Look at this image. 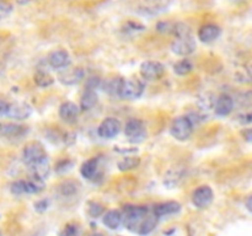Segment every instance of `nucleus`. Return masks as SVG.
Instances as JSON below:
<instances>
[{"mask_svg":"<svg viewBox=\"0 0 252 236\" xmlns=\"http://www.w3.org/2000/svg\"><path fill=\"white\" fill-rule=\"evenodd\" d=\"M48 202L47 201H41V202H38V203H36V209L37 210H39V211H43V210H46L47 208H48Z\"/></svg>","mask_w":252,"mask_h":236,"instance_id":"f704fd0d","label":"nucleus"},{"mask_svg":"<svg viewBox=\"0 0 252 236\" xmlns=\"http://www.w3.org/2000/svg\"><path fill=\"white\" fill-rule=\"evenodd\" d=\"M243 137L246 142L252 143V128H248V129L243 130Z\"/></svg>","mask_w":252,"mask_h":236,"instance_id":"72a5a7b5","label":"nucleus"},{"mask_svg":"<svg viewBox=\"0 0 252 236\" xmlns=\"http://www.w3.org/2000/svg\"><path fill=\"white\" fill-rule=\"evenodd\" d=\"M97 103V93L95 90H86L81 96L80 108L83 111H89Z\"/></svg>","mask_w":252,"mask_h":236,"instance_id":"aec40b11","label":"nucleus"},{"mask_svg":"<svg viewBox=\"0 0 252 236\" xmlns=\"http://www.w3.org/2000/svg\"><path fill=\"white\" fill-rule=\"evenodd\" d=\"M32 115V107L26 102H14L9 103L7 117L16 120L27 119Z\"/></svg>","mask_w":252,"mask_h":236,"instance_id":"9d476101","label":"nucleus"},{"mask_svg":"<svg viewBox=\"0 0 252 236\" xmlns=\"http://www.w3.org/2000/svg\"><path fill=\"white\" fill-rule=\"evenodd\" d=\"M214 192L209 186H199L192 194V203L199 209L207 208L213 202Z\"/></svg>","mask_w":252,"mask_h":236,"instance_id":"6e6552de","label":"nucleus"},{"mask_svg":"<svg viewBox=\"0 0 252 236\" xmlns=\"http://www.w3.org/2000/svg\"><path fill=\"white\" fill-rule=\"evenodd\" d=\"M165 73V66L159 61L148 60L140 65V74L144 79L149 81L159 80Z\"/></svg>","mask_w":252,"mask_h":236,"instance_id":"0eeeda50","label":"nucleus"},{"mask_svg":"<svg viewBox=\"0 0 252 236\" xmlns=\"http://www.w3.org/2000/svg\"><path fill=\"white\" fill-rule=\"evenodd\" d=\"M120 120L113 117H108L106 119H103L97 128L98 135L101 138H105V139H112V138H115L120 133Z\"/></svg>","mask_w":252,"mask_h":236,"instance_id":"1a4fd4ad","label":"nucleus"},{"mask_svg":"<svg viewBox=\"0 0 252 236\" xmlns=\"http://www.w3.org/2000/svg\"><path fill=\"white\" fill-rule=\"evenodd\" d=\"M241 123H245V124H248V123H252V112L241 116Z\"/></svg>","mask_w":252,"mask_h":236,"instance_id":"c9c22d12","label":"nucleus"},{"mask_svg":"<svg viewBox=\"0 0 252 236\" xmlns=\"http://www.w3.org/2000/svg\"><path fill=\"white\" fill-rule=\"evenodd\" d=\"M172 34H175V41L172 42L171 49L175 54L186 57L193 53L196 49V42H194L191 30L187 25L175 24Z\"/></svg>","mask_w":252,"mask_h":236,"instance_id":"f03ea898","label":"nucleus"},{"mask_svg":"<svg viewBox=\"0 0 252 236\" xmlns=\"http://www.w3.org/2000/svg\"><path fill=\"white\" fill-rule=\"evenodd\" d=\"M79 115V107L74 102H70V101H66V102H63L59 107V116L65 122H74L76 119Z\"/></svg>","mask_w":252,"mask_h":236,"instance_id":"f3484780","label":"nucleus"},{"mask_svg":"<svg viewBox=\"0 0 252 236\" xmlns=\"http://www.w3.org/2000/svg\"><path fill=\"white\" fill-rule=\"evenodd\" d=\"M103 213V206H101L100 203H96V202H93L89 206V214H90L93 218H97L101 214Z\"/></svg>","mask_w":252,"mask_h":236,"instance_id":"bb28decb","label":"nucleus"},{"mask_svg":"<svg viewBox=\"0 0 252 236\" xmlns=\"http://www.w3.org/2000/svg\"><path fill=\"white\" fill-rule=\"evenodd\" d=\"M84 75H85V73L81 68L66 69L65 71L59 74V81L64 85H75L83 80Z\"/></svg>","mask_w":252,"mask_h":236,"instance_id":"4468645a","label":"nucleus"},{"mask_svg":"<svg viewBox=\"0 0 252 236\" xmlns=\"http://www.w3.org/2000/svg\"><path fill=\"white\" fill-rule=\"evenodd\" d=\"M234 110V100L231 96L226 95H220L217 101L214 102V112L219 117H226V116L230 115Z\"/></svg>","mask_w":252,"mask_h":236,"instance_id":"9b49d317","label":"nucleus"},{"mask_svg":"<svg viewBox=\"0 0 252 236\" xmlns=\"http://www.w3.org/2000/svg\"><path fill=\"white\" fill-rule=\"evenodd\" d=\"M192 133H193V122H192L191 118L181 116L172 122L171 134L175 139L185 142L191 137Z\"/></svg>","mask_w":252,"mask_h":236,"instance_id":"20e7f679","label":"nucleus"},{"mask_svg":"<svg viewBox=\"0 0 252 236\" xmlns=\"http://www.w3.org/2000/svg\"><path fill=\"white\" fill-rule=\"evenodd\" d=\"M0 236H1V235H0Z\"/></svg>","mask_w":252,"mask_h":236,"instance_id":"4c0bfd02","label":"nucleus"},{"mask_svg":"<svg viewBox=\"0 0 252 236\" xmlns=\"http://www.w3.org/2000/svg\"><path fill=\"white\" fill-rule=\"evenodd\" d=\"M145 27L143 26V25L140 24H135V22H128L127 25H126V30L125 31L127 32H132V33H138V32H142L144 31Z\"/></svg>","mask_w":252,"mask_h":236,"instance_id":"c85d7f7f","label":"nucleus"},{"mask_svg":"<svg viewBox=\"0 0 252 236\" xmlns=\"http://www.w3.org/2000/svg\"><path fill=\"white\" fill-rule=\"evenodd\" d=\"M27 128L15 123H4L0 124V135L5 138H20L27 133Z\"/></svg>","mask_w":252,"mask_h":236,"instance_id":"dca6fc26","label":"nucleus"},{"mask_svg":"<svg viewBox=\"0 0 252 236\" xmlns=\"http://www.w3.org/2000/svg\"><path fill=\"white\" fill-rule=\"evenodd\" d=\"M71 166H73V162L70 160H63V161L58 162V165L56 166V170L58 172H65L68 170H70Z\"/></svg>","mask_w":252,"mask_h":236,"instance_id":"c756f323","label":"nucleus"},{"mask_svg":"<svg viewBox=\"0 0 252 236\" xmlns=\"http://www.w3.org/2000/svg\"><path fill=\"white\" fill-rule=\"evenodd\" d=\"M245 206H246V209H248L249 211H251V213H252V193L248 197V198H246Z\"/></svg>","mask_w":252,"mask_h":236,"instance_id":"e433bc0d","label":"nucleus"},{"mask_svg":"<svg viewBox=\"0 0 252 236\" xmlns=\"http://www.w3.org/2000/svg\"><path fill=\"white\" fill-rule=\"evenodd\" d=\"M192 70H193V64H192V61L189 59H181V60L174 64V71L179 76L189 75Z\"/></svg>","mask_w":252,"mask_h":236,"instance_id":"412c9836","label":"nucleus"},{"mask_svg":"<svg viewBox=\"0 0 252 236\" xmlns=\"http://www.w3.org/2000/svg\"><path fill=\"white\" fill-rule=\"evenodd\" d=\"M69 63H70V57L68 52L63 49L53 51L48 56V64L53 69H64L69 65Z\"/></svg>","mask_w":252,"mask_h":236,"instance_id":"f8f14e48","label":"nucleus"},{"mask_svg":"<svg viewBox=\"0 0 252 236\" xmlns=\"http://www.w3.org/2000/svg\"><path fill=\"white\" fill-rule=\"evenodd\" d=\"M7 110H9V103L6 101L0 100V118L7 116Z\"/></svg>","mask_w":252,"mask_h":236,"instance_id":"473e14b6","label":"nucleus"},{"mask_svg":"<svg viewBox=\"0 0 252 236\" xmlns=\"http://www.w3.org/2000/svg\"><path fill=\"white\" fill-rule=\"evenodd\" d=\"M149 209L143 206H127L123 209L122 223L128 230L137 233L149 214Z\"/></svg>","mask_w":252,"mask_h":236,"instance_id":"7ed1b4c3","label":"nucleus"},{"mask_svg":"<svg viewBox=\"0 0 252 236\" xmlns=\"http://www.w3.org/2000/svg\"><path fill=\"white\" fill-rule=\"evenodd\" d=\"M22 160L25 165L30 167L32 176L46 178L49 174V161L46 150L39 143H30L22 151Z\"/></svg>","mask_w":252,"mask_h":236,"instance_id":"f257e3e1","label":"nucleus"},{"mask_svg":"<svg viewBox=\"0 0 252 236\" xmlns=\"http://www.w3.org/2000/svg\"><path fill=\"white\" fill-rule=\"evenodd\" d=\"M103 224L111 230H116L122 224V213L118 210H110L103 216Z\"/></svg>","mask_w":252,"mask_h":236,"instance_id":"6ab92c4d","label":"nucleus"},{"mask_svg":"<svg viewBox=\"0 0 252 236\" xmlns=\"http://www.w3.org/2000/svg\"><path fill=\"white\" fill-rule=\"evenodd\" d=\"M125 134L132 143H140L147 138V127L144 122L137 118H132L126 123Z\"/></svg>","mask_w":252,"mask_h":236,"instance_id":"423d86ee","label":"nucleus"},{"mask_svg":"<svg viewBox=\"0 0 252 236\" xmlns=\"http://www.w3.org/2000/svg\"><path fill=\"white\" fill-rule=\"evenodd\" d=\"M98 171V159L97 157H93L89 159L83 164L80 169V174L84 178L86 179H94L97 175Z\"/></svg>","mask_w":252,"mask_h":236,"instance_id":"a211bd4d","label":"nucleus"},{"mask_svg":"<svg viewBox=\"0 0 252 236\" xmlns=\"http://www.w3.org/2000/svg\"><path fill=\"white\" fill-rule=\"evenodd\" d=\"M144 92V84L138 79L123 80L121 84L118 96L125 100H137Z\"/></svg>","mask_w":252,"mask_h":236,"instance_id":"39448f33","label":"nucleus"},{"mask_svg":"<svg viewBox=\"0 0 252 236\" xmlns=\"http://www.w3.org/2000/svg\"><path fill=\"white\" fill-rule=\"evenodd\" d=\"M59 189H61V193L63 196H73L76 192V189H78V184L74 181H65L59 186Z\"/></svg>","mask_w":252,"mask_h":236,"instance_id":"393cba45","label":"nucleus"},{"mask_svg":"<svg viewBox=\"0 0 252 236\" xmlns=\"http://www.w3.org/2000/svg\"><path fill=\"white\" fill-rule=\"evenodd\" d=\"M34 83L39 86V88H49V86L53 85L54 79L49 75L47 71L38 70L34 75Z\"/></svg>","mask_w":252,"mask_h":236,"instance_id":"b1692460","label":"nucleus"},{"mask_svg":"<svg viewBox=\"0 0 252 236\" xmlns=\"http://www.w3.org/2000/svg\"><path fill=\"white\" fill-rule=\"evenodd\" d=\"M140 159L138 156H126L118 161V169L121 171H129L139 166Z\"/></svg>","mask_w":252,"mask_h":236,"instance_id":"5701e85b","label":"nucleus"},{"mask_svg":"<svg viewBox=\"0 0 252 236\" xmlns=\"http://www.w3.org/2000/svg\"><path fill=\"white\" fill-rule=\"evenodd\" d=\"M10 11H11V5L0 0V19L7 16L10 14Z\"/></svg>","mask_w":252,"mask_h":236,"instance_id":"7c9ffc66","label":"nucleus"},{"mask_svg":"<svg viewBox=\"0 0 252 236\" xmlns=\"http://www.w3.org/2000/svg\"><path fill=\"white\" fill-rule=\"evenodd\" d=\"M98 83H100L98 78H90L88 80V84H86V90H95L98 86Z\"/></svg>","mask_w":252,"mask_h":236,"instance_id":"2f4dec72","label":"nucleus"},{"mask_svg":"<svg viewBox=\"0 0 252 236\" xmlns=\"http://www.w3.org/2000/svg\"><path fill=\"white\" fill-rule=\"evenodd\" d=\"M157 221H158V218L155 216L154 213L148 214V216L145 218L144 223L142 224L139 231H138V235L145 236V235H148V234L152 233V231L154 230L155 225H157Z\"/></svg>","mask_w":252,"mask_h":236,"instance_id":"4be33fe9","label":"nucleus"},{"mask_svg":"<svg viewBox=\"0 0 252 236\" xmlns=\"http://www.w3.org/2000/svg\"><path fill=\"white\" fill-rule=\"evenodd\" d=\"M61 236H80V230H79V228L76 225L69 224V225H66L62 230Z\"/></svg>","mask_w":252,"mask_h":236,"instance_id":"cd10ccee","label":"nucleus"},{"mask_svg":"<svg viewBox=\"0 0 252 236\" xmlns=\"http://www.w3.org/2000/svg\"><path fill=\"white\" fill-rule=\"evenodd\" d=\"M220 33V27L217 26V25L214 24H207L199 29L198 38L201 39L203 43H211V42H214L216 39H218Z\"/></svg>","mask_w":252,"mask_h":236,"instance_id":"ddd939ff","label":"nucleus"},{"mask_svg":"<svg viewBox=\"0 0 252 236\" xmlns=\"http://www.w3.org/2000/svg\"><path fill=\"white\" fill-rule=\"evenodd\" d=\"M180 209H181V206L180 203L174 201H170V202H165V203H160L157 204L153 209V213L155 214L158 219L162 218V216H167V215H171V214H176L179 213Z\"/></svg>","mask_w":252,"mask_h":236,"instance_id":"2eb2a0df","label":"nucleus"},{"mask_svg":"<svg viewBox=\"0 0 252 236\" xmlns=\"http://www.w3.org/2000/svg\"><path fill=\"white\" fill-rule=\"evenodd\" d=\"M157 29L158 31L161 32V33H174L175 24L170 21H161L158 24Z\"/></svg>","mask_w":252,"mask_h":236,"instance_id":"a878e982","label":"nucleus"}]
</instances>
